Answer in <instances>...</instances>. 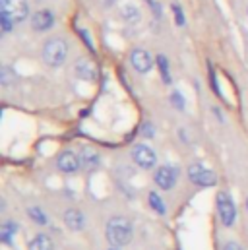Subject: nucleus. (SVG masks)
Segmentation results:
<instances>
[{"label": "nucleus", "instance_id": "nucleus-15", "mask_svg": "<svg viewBox=\"0 0 248 250\" xmlns=\"http://www.w3.org/2000/svg\"><path fill=\"white\" fill-rule=\"evenodd\" d=\"M147 200H149V206H151L153 211H157V213H161V215L167 211V209H165V202L161 200V196H159L155 190L149 192V198H147Z\"/></svg>", "mask_w": 248, "mask_h": 250}, {"label": "nucleus", "instance_id": "nucleus-8", "mask_svg": "<svg viewBox=\"0 0 248 250\" xmlns=\"http://www.w3.org/2000/svg\"><path fill=\"white\" fill-rule=\"evenodd\" d=\"M177 183V171L171 167H159L155 171V185L161 190H171Z\"/></svg>", "mask_w": 248, "mask_h": 250}, {"label": "nucleus", "instance_id": "nucleus-21", "mask_svg": "<svg viewBox=\"0 0 248 250\" xmlns=\"http://www.w3.org/2000/svg\"><path fill=\"white\" fill-rule=\"evenodd\" d=\"M171 103H173L177 109H185V101H183V95H181L179 91H175V93L171 95Z\"/></svg>", "mask_w": 248, "mask_h": 250}, {"label": "nucleus", "instance_id": "nucleus-25", "mask_svg": "<svg viewBox=\"0 0 248 250\" xmlns=\"http://www.w3.org/2000/svg\"><path fill=\"white\" fill-rule=\"evenodd\" d=\"M223 250H245V249H243L239 243H233V241H231V243H227V245H225V249Z\"/></svg>", "mask_w": 248, "mask_h": 250}, {"label": "nucleus", "instance_id": "nucleus-27", "mask_svg": "<svg viewBox=\"0 0 248 250\" xmlns=\"http://www.w3.org/2000/svg\"><path fill=\"white\" fill-rule=\"evenodd\" d=\"M247 206H248V200H247Z\"/></svg>", "mask_w": 248, "mask_h": 250}, {"label": "nucleus", "instance_id": "nucleus-2", "mask_svg": "<svg viewBox=\"0 0 248 250\" xmlns=\"http://www.w3.org/2000/svg\"><path fill=\"white\" fill-rule=\"evenodd\" d=\"M66 57H68V45L62 39H51L43 47V61L49 66H53V68L62 66L64 61H66Z\"/></svg>", "mask_w": 248, "mask_h": 250}, {"label": "nucleus", "instance_id": "nucleus-4", "mask_svg": "<svg viewBox=\"0 0 248 250\" xmlns=\"http://www.w3.org/2000/svg\"><path fill=\"white\" fill-rule=\"evenodd\" d=\"M188 179L196 187H213L215 185V175L213 171L206 169L202 163H192L188 169Z\"/></svg>", "mask_w": 248, "mask_h": 250}, {"label": "nucleus", "instance_id": "nucleus-20", "mask_svg": "<svg viewBox=\"0 0 248 250\" xmlns=\"http://www.w3.org/2000/svg\"><path fill=\"white\" fill-rule=\"evenodd\" d=\"M0 78H2V83H4V85H10V83L16 80V74L6 66V68H2V76H0Z\"/></svg>", "mask_w": 248, "mask_h": 250}, {"label": "nucleus", "instance_id": "nucleus-24", "mask_svg": "<svg viewBox=\"0 0 248 250\" xmlns=\"http://www.w3.org/2000/svg\"><path fill=\"white\" fill-rule=\"evenodd\" d=\"M142 134L147 136V138H151V136L155 134V132H153V126L149 125V123H145V125H144V130H142Z\"/></svg>", "mask_w": 248, "mask_h": 250}, {"label": "nucleus", "instance_id": "nucleus-5", "mask_svg": "<svg viewBox=\"0 0 248 250\" xmlns=\"http://www.w3.org/2000/svg\"><path fill=\"white\" fill-rule=\"evenodd\" d=\"M2 14L12 18L14 21H21L27 18V2L25 0H0Z\"/></svg>", "mask_w": 248, "mask_h": 250}, {"label": "nucleus", "instance_id": "nucleus-6", "mask_svg": "<svg viewBox=\"0 0 248 250\" xmlns=\"http://www.w3.org/2000/svg\"><path fill=\"white\" fill-rule=\"evenodd\" d=\"M132 161H134L138 167H142V169H151V167L155 165L157 157H155V153H153V149H151L149 146L140 144V146H136V147L132 149Z\"/></svg>", "mask_w": 248, "mask_h": 250}, {"label": "nucleus", "instance_id": "nucleus-7", "mask_svg": "<svg viewBox=\"0 0 248 250\" xmlns=\"http://www.w3.org/2000/svg\"><path fill=\"white\" fill-rule=\"evenodd\" d=\"M130 62H132V66H134L136 72L145 74V72L151 70L153 59H151V55H149L147 51H144V49H136V51H132V55H130Z\"/></svg>", "mask_w": 248, "mask_h": 250}, {"label": "nucleus", "instance_id": "nucleus-18", "mask_svg": "<svg viewBox=\"0 0 248 250\" xmlns=\"http://www.w3.org/2000/svg\"><path fill=\"white\" fill-rule=\"evenodd\" d=\"M157 64H159V72H161V78L165 83H171V74H169V64L165 57H157Z\"/></svg>", "mask_w": 248, "mask_h": 250}, {"label": "nucleus", "instance_id": "nucleus-13", "mask_svg": "<svg viewBox=\"0 0 248 250\" xmlns=\"http://www.w3.org/2000/svg\"><path fill=\"white\" fill-rule=\"evenodd\" d=\"M64 223H66V227L70 231H82L85 219H83V213L80 209H68L64 213Z\"/></svg>", "mask_w": 248, "mask_h": 250}, {"label": "nucleus", "instance_id": "nucleus-1", "mask_svg": "<svg viewBox=\"0 0 248 250\" xmlns=\"http://www.w3.org/2000/svg\"><path fill=\"white\" fill-rule=\"evenodd\" d=\"M105 235H107V241L113 247L121 249V247H126L132 241V225L126 217H113L107 223Z\"/></svg>", "mask_w": 248, "mask_h": 250}, {"label": "nucleus", "instance_id": "nucleus-14", "mask_svg": "<svg viewBox=\"0 0 248 250\" xmlns=\"http://www.w3.org/2000/svg\"><path fill=\"white\" fill-rule=\"evenodd\" d=\"M27 250H55V245H53L51 237H47V235H37V237L27 245Z\"/></svg>", "mask_w": 248, "mask_h": 250}, {"label": "nucleus", "instance_id": "nucleus-26", "mask_svg": "<svg viewBox=\"0 0 248 250\" xmlns=\"http://www.w3.org/2000/svg\"><path fill=\"white\" fill-rule=\"evenodd\" d=\"M109 250H119V249H117V247H113V249H109Z\"/></svg>", "mask_w": 248, "mask_h": 250}, {"label": "nucleus", "instance_id": "nucleus-23", "mask_svg": "<svg viewBox=\"0 0 248 250\" xmlns=\"http://www.w3.org/2000/svg\"><path fill=\"white\" fill-rule=\"evenodd\" d=\"M173 12H175V18H177V23L179 25H185V18H183V12L179 6H173Z\"/></svg>", "mask_w": 248, "mask_h": 250}, {"label": "nucleus", "instance_id": "nucleus-9", "mask_svg": "<svg viewBox=\"0 0 248 250\" xmlns=\"http://www.w3.org/2000/svg\"><path fill=\"white\" fill-rule=\"evenodd\" d=\"M53 23H55V16L51 10H39L31 18V25L35 31H47L53 27Z\"/></svg>", "mask_w": 248, "mask_h": 250}, {"label": "nucleus", "instance_id": "nucleus-17", "mask_svg": "<svg viewBox=\"0 0 248 250\" xmlns=\"http://www.w3.org/2000/svg\"><path fill=\"white\" fill-rule=\"evenodd\" d=\"M16 231H18V225L12 223V221H6V223L2 225V241H4L6 245H10V243H12V237L16 235Z\"/></svg>", "mask_w": 248, "mask_h": 250}, {"label": "nucleus", "instance_id": "nucleus-3", "mask_svg": "<svg viewBox=\"0 0 248 250\" xmlns=\"http://www.w3.org/2000/svg\"><path fill=\"white\" fill-rule=\"evenodd\" d=\"M217 213H219V219L225 227H231L237 219V208H235V202L229 198L227 192H219L217 194Z\"/></svg>", "mask_w": 248, "mask_h": 250}, {"label": "nucleus", "instance_id": "nucleus-10", "mask_svg": "<svg viewBox=\"0 0 248 250\" xmlns=\"http://www.w3.org/2000/svg\"><path fill=\"white\" fill-rule=\"evenodd\" d=\"M80 165L85 171H95L99 167V153L93 147H82L80 149Z\"/></svg>", "mask_w": 248, "mask_h": 250}, {"label": "nucleus", "instance_id": "nucleus-11", "mask_svg": "<svg viewBox=\"0 0 248 250\" xmlns=\"http://www.w3.org/2000/svg\"><path fill=\"white\" fill-rule=\"evenodd\" d=\"M74 72H76L78 78L87 80V82H93V80L97 78V66L91 62L89 59H82V61H78L76 66H74Z\"/></svg>", "mask_w": 248, "mask_h": 250}, {"label": "nucleus", "instance_id": "nucleus-22", "mask_svg": "<svg viewBox=\"0 0 248 250\" xmlns=\"http://www.w3.org/2000/svg\"><path fill=\"white\" fill-rule=\"evenodd\" d=\"M0 20H2V29H4V31H10V29H12V25L16 23V21H14L12 18H8L6 14H2V18H0Z\"/></svg>", "mask_w": 248, "mask_h": 250}, {"label": "nucleus", "instance_id": "nucleus-12", "mask_svg": "<svg viewBox=\"0 0 248 250\" xmlns=\"http://www.w3.org/2000/svg\"><path fill=\"white\" fill-rule=\"evenodd\" d=\"M80 155H76L74 151H64L59 157V169L62 173H76L80 169Z\"/></svg>", "mask_w": 248, "mask_h": 250}, {"label": "nucleus", "instance_id": "nucleus-16", "mask_svg": "<svg viewBox=\"0 0 248 250\" xmlns=\"http://www.w3.org/2000/svg\"><path fill=\"white\" fill-rule=\"evenodd\" d=\"M27 215H29L37 225H47V221H49L47 213H45L41 208H29V209H27Z\"/></svg>", "mask_w": 248, "mask_h": 250}, {"label": "nucleus", "instance_id": "nucleus-19", "mask_svg": "<svg viewBox=\"0 0 248 250\" xmlns=\"http://www.w3.org/2000/svg\"><path fill=\"white\" fill-rule=\"evenodd\" d=\"M123 16H124V20H128V21H138V20H140V12H138V8L132 6V4L124 6Z\"/></svg>", "mask_w": 248, "mask_h": 250}]
</instances>
